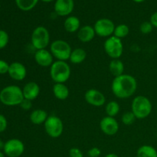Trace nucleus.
I'll return each instance as SVG.
<instances>
[{"label":"nucleus","instance_id":"e433bc0d","mask_svg":"<svg viewBox=\"0 0 157 157\" xmlns=\"http://www.w3.org/2000/svg\"><path fill=\"white\" fill-rule=\"evenodd\" d=\"M4 146H5V144L2 142V140H0V151L4 149Z\"/></svg>","mask_w":157,"mask_h":157},{"label":"nucleus","instance_id":"473e14b6","mask_svg":"<svg viewBox=\"0 0 157 157\" xmlns=\"http://www.w3.org/2000/svg\"><path fill=\"white\" fill-rule=\"evenodd\" d=\"M8 126L7 120L4 115L0 113V133H2L6 130Z\"/></svg>","mask_w":157,"mask_h":157},{"label":"nucleus","instance_id":"393cba45","mask_svg":"<svg viewBox=\"0 0 157 157\" xmlns=\"http://www.w3.org/2000/svg\"><path fill=\"white\" fill-rule=\"evenodd\" d=\"M121 110V106L117 101H111L107 103L105 106V112L108 117H115Z\"/></svg>","mask_w":157,"mask_h":157},{"label":"nucleus","instance_id":"cd10ccee","mask_svg":"<svg viewBox=\"0 0 157 157\" xmlns=\"http://www.w3.org/2000/svg\"><path fill=\"white\" fill-rule=\"evenodd\" d=\"M153 26L150 21H144L140 26V31L144 35H148L153 32Z\"/></svg>","mask_w":157,"mask_h":157},{"label":"nucleus","instance_id":"4468645a","mask_svg":"<svg viewBox=\"0 0 157 157\" xmlns=\"http://www.w3.org/2000/svg\"><path fill=\"white\" fill-rule=\"evenodd\" d=\"M75 8L74 0H56L55 3V13L59 16H67L70 15Z\"/></svg>","mask_w":157,"mask_h":157},{"label":"nucleus","instance_id":"6e6552de","mask_svg":"<svg viewBox=\"0 0 157 157\" xmlns=\"http://www.w3.org/2000/svg\"><path fill=\"white\" fill-rule=\"evenodd\" d=\"M44 130L48 136L52 138L60 137L64 131V124L60 117L55 115H50L44 124Z\"/></svg>","mask_w":157,"mask_h":157},{"label":"nucleus","instance_id":"ddd939ff","mask_svg":"<svg viewBox=\"0 0 157 157\" xmlns=\"http://www.w3.org/2000/svg\"><path fill=\"white\" fill-rule=\"evenodd\" d=\"M54 58L50 50L47 48L36 50L34 55V59L36 64L42 67H50L54 63Z\"/></svg>","mask_w":157,"mask_h":157},{"label":"nucleus","instance_id":"c85d7f7f","mask_svg":"<svg viewBox=\"0 0 157 157\" xmlns=\"http://www.w3.org/2000/svg\"><path fill=\"white\" fill-rule=\"evenodd\" d=\"M9 41V36L4 30H0V50L6 47Z\"/></svg>","mask_w":157,"mask_h":157},{"label":"nucleus","instance_id":"58836bf2","mask_svg":"<svg viewBox=\"0 0 157 157\" xmlns=\"http://www.w3.org/2000/svg\"><path fill=\"white\" fill-rule=\"evenodd\" d=\"M41 1L44 2H46V3H48V2H52L55 1V0H41Z\"/></svg>","mask_w":157,"mask_h":157},{"label":"nucleus","instance_id":"b1692460","mask_svg":"<svg viewBox=\"0 0 157 157\" xmlns=\"http://www.w3.org/2000/svg\"><path fill=\"white\" fill-rule=\"evenodd\" d=\"M17 7L21 11L29 12L36 6L39 0H15Z\"/></svg>","mask_w":157,"mask_h":157},{"label":"nucleus","instance_id":"aec40b11","mask_svg":"<svg viewBox=\"0 0 157 157\" xmlns=\"http://www.w3.org/2000/svg\"><path fill=\"white\" fill-rule=\"evenodd\" d=\"M48 117V114L47 111L42 109H36L32 111L29 119L32 124L35 125H41L45 123Z\"/></svg>","mask_w":157,"mask_h":157},{"label":"nucleus","instance_id":"4c0bfd02","mask_svg":"<svg viewBox=\"0 0 157 157\" xmlns=\"http://www.w3.org/2000/svg\"><path fill=\"white\" fill-rule=\"evenodd\" d=\"M132 1H133L134 2H136V3H141V2H144L146 1V0H132Z\"/></svg>","mask_w":157,"mask_h":157},{"label":"nucleus","instance_id":"1a4fd4ad","mask_svg":"<svg viewBox=\"0 0 157 157\" xmlns=\"http://www.w3.org/2000/svg\"><path fill=\"white\" fill-rule=\"evenodd\" d=\"M115 25L112 20L107 18H100L94 25L96 35L101 38H109L113 35Z\"/></svg>","mask_w":157,"mask_h":157},{"label":"nucleus","instance_id":"412c9836","mask_svg":"<svg viewBox=\"0 0 157 157\" xmlns=\"http://www.w3.org/2000/svg\"><path fill=\"white\" fill-rule=\"evenodd\" d=\"M87 58V52L81 48H77L72 50L69 61L74 64H79L84 62Z\"/></svg>","mask_w":157,"mask_h":157},{"label":"nucleus","instance_id":"f257e3e1","mask_svg":"<svg viewBox=\"0 0 157 157\" xmlns=\"http://www.w3.org/2000/svg\"><path fill=\"white\" fill-rule=\"evenodd\" d=\"M137 89V81L130 75H124L114 78L111 84L113 95L119 99H127L133 96Z\"/></svg>","mask_w":157,"mask_h":157},{"label":"nucleus","instance_id":"7ed1b4c3","mask_svg":"<svg viewBox=\"0 0 157 157\" xmlns=\"http://www.w3.org/2000/svg\"><path fill=\"white\" fill-rule=\"evenodd\" d=\"M153 110V104L147 97L139 95L132 101L131 111L136 119L144 120L148 117Z\"/></svg>","mask_w":157,"mask_h":157},{"label":"nucleus","instance_id":"ea45409f","mask_svg":"<svg viewBox=\"0 0 157 157\" xmlns=\"http://www.w3.org/2000/svg\"><path fill=\"white\" fill-rule=\"evenodd\" d=\"M0 157H5V153H3L1 151H0Z\"/></svg>","mask_w":157,"mask_h":157},{"label":"nucleus","instance_id":"0eeeda50","mask_svg":"<svg viewBox=\"0 0 157 157\" xmlns=\"http://www.w3.org/2000/svg\"><path fill=\"white\" fill-rule=\"evenodd\" d=\"M104 49L107 56L111 59H119L124 52V44L122 40L117 37H109L104 43Z\"/></svg>","mask_w":157,"mask_h":157},{"label":"nucleus","instance_id":"dca6fc26","mask_svg":"<svg viewBox=\"0 0 157 157\" xmlns=\"http://www.w3.org/2000/svg\"><path fill=\"white\" fill-rule=\"evenodd\" d=\"M39 85L35 81H30L25 84L22 88L23 96L25 99L29 100V101H34L38 97L40 94Z\"/></svg>","mask_w":157,"mask_h":157},{"label":"nucleus","instance_id":"72a5a7b5","mask_svg":"<svg viewBox=\"0 0 157 157\" xmlns=\"http://www.w3.org/2000/svg\"><path fill=\"white\" fill-rule=\"evenodd\" d=\"M19 106L21 107V108L22 109V110L28 111V110H31L32 107V101H29V100L25 99L24 98V100H23L22 102L21 103V104H20Z\"/></svg>","mask_w":157,"mask_h":157},{"label":"nucleus","instance_id":"6ab92c4d","mask_svg":"<svg viewBox=\"0 0 157 157\" xmlns=\"http://www.w3.org/2000/svg\"><path fill=\"white\" fill-rule=\"evenodd\" d=\"M64 28L68 33H75L78 32L81 28V21L76 16L71 15L67 17L64 22Z\"/></svg>","mask_w":157,"mask_h":157},{"label":"nucleus","instance_id":"c756f323","mask_svg":"<svg viewBox=\"0 0 157 157\" xmlns=\"http://www.w3.org/2000/svg\"><path fill=\"white\" fill-rule=\"evenodd\" d=\"M69 156L70 157H84L82 151L77 147H72L69 150Z\"/></svg>","mask_w":157,"mask_h":157},{"label":"nucleus","instance_id":"f8f14e48","mask_svg":"<svg viewBox=\"0 0 157 157\" xmlns=\"http://www.w3.org/2000/svg\"><path fill=\"white\" fill-rule=\"evenodd\" d=\"M101 130L107 136H114L117 133L120 126L117 121L112 117H104L100 122Z\"/></svg>","mask_w":157,"mask_h":157},{"label":"nucleus","instance_id":"9b49d317","mask_svg":"<svg viewBox=\"0 0 157 157\" xmlns=\"http://www.w3.org/2000/svg\"><path fill=\"white\" fill-rule=\"evenodd\" d=\"M84 99L89 105L95 107H102L106 103V98L104 94L95 88L88 89L84 94Z\"/></svg>","mask_w":157,"mask_h":157},{"label":"nucleus","instance_id":"20e7f679","mask_svg":"<svg viewBox=\"0 0 157 157\" xmlns=\"http://www.w3.org/2000/svg\"><path fill=\"white\" fill-rule=\"evenodd\" d=\"M71 69L67 61H55L50 67V76L55 83L65 84L69 80Z\"/></svg>","mask_w":157,"mask_h":157},{"label":"nucleus","instance_id":"bb28decb","mask_svg":"<svg viewBox=\"0 0 157 157\" xmlns=\"http://www.w3.org/2000/svg\"><path fill=\"white\" fill-rule=\"evenodd\" d=\"M136 117L133 113L132 111L126 112L123 114L122 117H121V121L123 124L126 126H130L133 124H134L135 121H136Z\"/></svg>","mask_w":157,"mask_h":157},{"label":"nucleus","instance_id":"f704fd0d","mask_svg":"<svg viewBox=\"0 0 157 157\" xmlns=\"http://www.w3.org/2000/svg\"><path fill=\"white\" fill-rule=\"evenodd\" d=\"M150 21L153 25V28H157V12H154L150 17Z\"/></svg>","mask_w":157,"mask_h":157},{"label":"nucleus","instance_id":"a211bd4d","mask_svg":"<svg viewBox=\"0 0 157 157\" xmlns=\"http://www.w3.org/2000/svg\"><path fill=\"white\" fill-rule=\"evenodd\" d=\"M54 96L59 101H64L69 96V89L65 84L63 83H55L52 88Z\"/></svg>","mask_w":157,"mask_h":157},{"label":"nucleus","instance_id":"c9c22d12","mask_svg":"<svg viewBox=\"0 0 157 157\" xmlns=\"http://www.w3.org/2000/svg\"><path fill=\"white\" fill-rule=\"evenodd\" d=\"M104 157H119L117 154L115 153H108V154L106 155Z\"/></svg>","mask_w":157,"mask_h":157},{"label":"nucleus","instance_id":"423d86ee","mask_svg":"<svg viewBox=\"0 0 157 157\" xmlns=\"http://www.w3.org/2000/svg\"><path fill=\"white\" fill-rule=\"evenodd\" d=\"M72 50L70 44L64 40H55L50 44V52L57 61L69 60Z\"/></svg>","mask_w":157,"mask_h":157},{"label":"nucleus","instance_id":"f3484780","mask_svg":"<svg viewBox=\"0 0 157 157\" xmlns=\"http://www.w3.org/2000/svg\"><path fill=\"white\" fill-rule=\"evenodd\" d=\"M95 35L94 29L90 25L82 26L78 32V38L82 43L90 42L94 38Z\"/></svg>","mask_w":157,"mask_h":157},{"label":"nucleus","instance_id":"2f4dec72","mask_svg":"<svg viewBox=\"0 0 157 157\" xmlns=\"http://www.w3.org/2000/svg\"><path fill=\"white\" fill-rule=\"evenodd\" d=\"M9 65L4 60H0V75H5L9 72Z\"/></svg>","mask_w":157,"mask_h":157},{"label":"nucleus","instance_id":"a878e982","mask_svg":"<svg viewBox=\"0 0 157 157\" xmlns=\"http://www.w3.org/2000/svg\"><path fill=\"white\" fill-rule=\"evenodd\" d=\"M129 33H130V29L128 25L126 24H120L115 27L113 35L122 40L123 38H126Z\"/></svg>","mask_w":157,"mask_h":157},{"label":"nucleus","instance_id":"7c9ffc66","mask_svg":"<svg viewBox=\"0 0 157 157\" xmlns=\"http://www.w3.org/2000/svg\"><path fill=\"white\" fill-rule=\"evenodd\" d=\"M89 157H99L101 155V150L98 147H92L87 152Z\"/></svg>","mask_w":157,"mask_h":157},{"label":"nucleus","instance_id":"4be33fe9","mask_svg":"<svg viewBox=\"0 0 157 157\" xmlns=\"http://www.w3.org/2000/svg\"><path fill=\"white\" fill-rule=\"evenodd\" d=\"M109 71L114 78L124 75V64L121 60L112 59L109 64Z\"/></svg>","mask_w":157,"mask_h":157},{"label":"nucleus","instance_id":"39448f33","mask_svg":"<svg viewBox=\"0 0 157 157\" xmlns=\"http://www.w3.org/2000/svg\"><path fill=\"white\" fill-rule=\"evenodd\" d=\"M31 42L36 50L47 48L50 44V33L47 28L44 26L35 28L31 35Z\"/></svg>","mask_w":157,"mask_h":157},{"label":"nucleus","instance_id":"f03ea898","mask_svg":"<svg viewBox=\"0 0 157 157\" xmlns=\"http://www.w3.org/2000/svg\"><path fill=\"white\" fill-rule=\"evenodd\" d=\"M24 100L22 89L16 85H9L0 91V101L9 107L18 106Z\"/></svg>","mask_w":157,"mask_h":157},{"label":"nucleus","instance_id":"5701e85b","mask_svg":"<svg viewBox=\"0 0 157 157\" xmlns=\"http://www.w3.org/2000/svg\"><path fill=\"white\" fill-rule=\"evenodd\" d=\"M137 157H157V150L150 145H143L136 152Z\"/></svg>","mask_w":157,"mask_h":157},{"label":"nucleus","instance_id":"2eb2a0df","mask_svg":"<svg viewBox=\"0 0 157 157\" xmlns=\"http://www.w3.org/2000/svg\"><path fill=\"white\" fill-rule=\"evenodd\" d=\"M9 75L15 81H21L26 78L27 69L25 66L20 62H13L9 65Z\"/></svg>","mask_w":157,"mask_h":157},{"label":"nucleus","instance_id":"9d476101","mask_svg":"<svg viewBox=\"0 0 157 157\" xmlns=\"http://www.w3.org/2000/svg\"><path fill=\"white\" fill-rule=\"evenodd\" d=\"M4 153L9 157H19L25 151V145L18 139H10L5 143Z\"/></svg>","mask_w":157,"mask_h":157}]
</instances>
